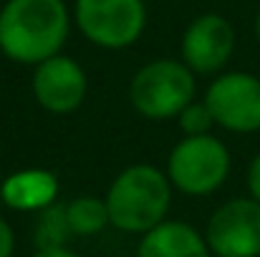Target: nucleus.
<instances>
[{"mask_svg": "<svg viewBox=\"0 0 260 257\" xmlns=\"http://www.w3.org/2000/svg\"><path fill=\"white\" fill-rule=\"evenodd\" d=\"M71 13L63 0H5L0 8V53L20 66H38L69 41Z\"/></svg>", "mask_w": 260, "mask_h": 257, "instance_id": "nucleus-1", "label": "nucleus"}, {"mask_svg": "<svg viewBox=\"0 0 260 257\" xmlns=\"http://www.w3.org/2000/svg\"><path fill=\"white\" fill-rule=\"evenodd\" d=\"M104 202L111 227L129 235H144L167 219L172 184L167 171L154 164H132L114 176Z\"/></svg>", "mask_w": 260, "mask_h": 257, "instance_id": "nucleus-2", "label": "nucleus"}, {"mask_svg": "<svg viewBox=\"0 0 260 257\" xmlns=\"http://www.w3.org/2000/svg\"><path fill=\"white\" fill-rule=\"evenodd\" d=\"M194 74L174 58H157L144 63L129 84V101L134 111L149 121L177 119L194 101Z\"/></svg>", "mask_w": 260, "mask_h": 257, "instance_id": "nucleus-3", "label": "nucleus"}, {"mask_svg": "<svg viewBox=\"0 0 260 257\" xmlns=\"http://www.w3.org/2000/svg\"><path fill=\"white\" fill-rule=\"evenodd\" d=\"M230 174V149L212 134L182 136L167 157L172 189L187 197H207L217 192Z\"/></svg>", "mask_w": 260, "mask_h": 257, "instance_id": "nucleus-4", "label": "nucleus"}, {"mask_svg": "<svg viewBox=\"0 0 260 257\" xmlns=\"http://www.w3.org/2000/svg\"><path fill=\"white\" fill-rule=\"evenodd\" d=\"M74 23L88 43L121 51L134 46L147 28L144 0H76Z\"/></svg>", "mask_w": 260, "mask_h": 257, "instance_id": "nucleus-5", "label": "nucleus"}, {"mask_svg": "<svg viewBox=\"0 0 260 257\" xmlns=\"http://www.w3.org/2000/svg\"><path fill=\"white\" fill-rule=\"evenodd\" d=\"M205 106L215 126L233 134L260 131V79L248 71H228L212 79L205 91Z\"/></svg>", "mask_w": 260, "mask_h": 257, "instance_id": "nucleus-6", "label": "nucleus"}, {"mask_svg": "<svg viewBox=\"0 0 260 257\" xmlns=\"http://www.w3.org/2000/svg\"><path fill=\"white\" fill-rule=\"evenodd\" d=\"M205 240L215 257H260V204L253 197L220 204L207 219Z\"/></svg>", "mask_w": 260, "mask_h": 257, "instance_id": "nucleus-7", "label": "nucleus"}, {"mask_svg": "<svg viewBox=\"0 0 260 257\" xmlns=\"http://www.w3.org/2000/svg\"><path fill=\"white\" fill-rule=\"evenodd\" d=\"M235 51V28L220 13L197 15L182 33L179 61L194 76L220 74Z\"/></svg>", "mask_w": 260, "mask_h": 257, "instance_id": "nucleus-8", "label": "nucleus"}, {"mask_svg": "<svg viewBox=\"0 0 260 257\" xmlns=\"http://www.w3.org/2000/svg\"><path fill=\"white\" fill-rule=\"evenodd\" d=\"M30 91H33L36 103L43 111L56 114V116L74 114L86 98V71L76 58L58 53L33 68Z\"/></svg>", "mask_w": 260, "mask_h": 257, "instance_id": "nucleus-9", "label": "nucleus"}, {"mask_svg": "<svg viewBox=\"0 0 260 257\" xmlns=\"http://www.w3.org/2000/svg\"><path fill=\"white\" fill-rule=\"evenodd\" d=\"M61 192L58 176L51 169L28 167L8 174L0 184V199L15 212H43L56 204Z\"/></svg>", "mask_w": 260, "mask_h": 257, "instance_id": "nucleus-10", "label": "nucleus"}, {"mask_svg": "<svg viewBox=\"0 0 260 257\" xmlns=\"http://www.w3.org/2000/svg\"><path fill=\"white\" fill-rule=\"evenodd\" d=\"M137 257H212V252L200 230L179 219H165L142 235Z\"/></svg>", "mask_w": 260, "mask_h": 257, "instance_id": "nucleus-11", "label": "nucleus"}, {"mask_svg": "<svg viewBox=\"0 0 260 257\" xmlns=\"http://www.w3.org/2000/svg\"><path fill=\"white\" fill-rule=\"evenodd\" d=\"M63 209H66L69 230L76 237H93L109 225V212H106L104 197L81 194V197L71 199L69 204H63Z\"/></svg>", "mask_w": 260, "mask_h": 257, "instance_id": "nucleus-12", "label": "nucleus"}, {"mask_svg": "<svg viewBox=\"0 0 260 257\" xmlns=\"http://www.w3.org/2000/svg\"><path fill=\"white\" fill-rule=\"evenodd\" d=\"M69 237H71V230L66 222V209L61 204H53L38 212V222H36V247L38 250L66 247Z\"/></svg>", "mask_w": 260, "mask_h": 257, "instance_id": "nucleus-13", "label": "nucleus"}, {"mask_svg": "<svg viewBox=\"0 0 260 257\" xmlns=\"http://www.w3.org/2000/svg\"><path fill=\"white\" fill-rule=\"evenodd\" d=\"M177 126L182 129L184 136H205L212 131L215 121L210 108L205 106V101H192L179 116H177Z\"/></svg>", "mask_w": 260, "mask_h": 257, "instance_id": "nucleus-14", "label": "nucleus"}, {"mask_svg": "<svg viewBox=\"0 0 260 257\" xmlns=\"http://www.w3.org/2000/svg\"><path fill=\"white\" fill-rule=\"evenodd\" d=\"M15 252V232L5 217H0V257H13Z\"/></svg>", "mask_w": 260, "mask_h": 257, "instance_id": "nucleus-15", "label": "nucleus"}, {"mask_svg": "<svg viewBox=\"0 0 260 257\" xmlns=\"http://www.w3.org/2000/svg\"><path fill=\"white\" fill-rule=\"evenodd\" d=\"M248 189H250V197L260 204V154L250 162V169H248Z\"/></svg>", "mask_w": 260, "mask_h": 257, "instance_id": "nucleus-16", "label": "nucleus"}, {"mask_svg": "<svg viewBox=\"0 0 260 257\" xmlns=\"http://www.w3.org/2000/svg\"><path fill=\"white\" fill-rule=\"evenodd\" d=\"M30 257H79L69 247H48V250H36Z\"/></svg>", "mask_w": 260, "mask_h": 257, "instance_id": "nucleus-17", "label": "nucleus"}, {"mask_svg": "<svg viewBox=\"0 0 260 257\" xmlns=\"http://www.w3.org/2000/svg\"><path fill=\"white\" fill-rule=\"evenodd\" d=\"M255 35H258V41H260V10H258V15H255Z\"/></svg>", "mask_w": 260, "mask_h": 257, "instance_id": "nucleus-18", "label": "nucleus"}]
</instances>
